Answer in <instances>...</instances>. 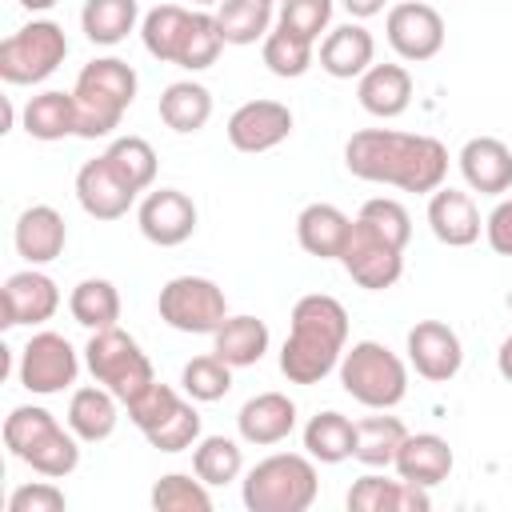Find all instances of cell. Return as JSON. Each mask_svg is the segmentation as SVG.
<instances>
[{
	"label": "cell",
	"instance_id": "cell-1",
	"mask_svg": "<svg viewBox=\"0 0 512 512\" xmlns=\"http://www.w3.org/2000/svg\"><path fill=\"white\" fill-rule=\"evenodd\" d=\"M344 168L368 184H392L400 192L432 196L448 176V148L424 132L360 128L344 144Z\"/></svg>",
	"mask_w": 512,
	"mask_h": 512
},
{
	"label": "cell",
	"instance_id": "cell-2",
	"mask_svg": "<svg viewBox=\"0 0 512 512\" xmlns=\"http://www.w3.org/2000/svg\"><path fill=\"white\" fill-rule=\"evenodd\" d=\"M348 348V312L328 292H308L292 308L288 340L280 348V372L292 384H320L340 368Z\"/></svg>",
	"mask_w": 512,
	"mask_h": 512
},
{
	"label": "cell",
	"instance_id": "cell-3",
	"mask_svg": "<svg viewBox=\"0 0 512 512\" xmlns=\"http://www.w3.org/2000/svg\"><path fill=\"white\" fill-rule=\"evenodd\" d=\"M140 88V76L128 60L120 56H96L80 68L76 84H72V100H76V136L84 140H100L112 136L124 120V112L132 108Z\"/></svg>",
	"mask_w": 512,
	"mask_h": 512
},
{
	"label": "cell",
	"instance_id": "cell-4",
	"mask_svg": "<svg viewBox=\"0 0 512 512\" xmlns=\"http://www.w3.org/2000/svg\"><path fill=\"white\" fill-rule=\"evenodd\" d=\"M4 444L20 464L52 480L72 476L80 464V436L40 404H20L4 416Z\"/></svg>",
	"mask_w": 512,
	"mask_h": 512
},
{
	"label": "cell",
	"instance_id": "cell-5",
	"mask_svg": "<svg viewBox=\"0 0 512 512\" xmlns=\"http://www.w3.org/2000/svg\"><path fill=\"white\" fill-rule=\"evenodd\" d=\"M240 496L248 512H308L320 496L316 460L300 452H272L248 468Z\"/></svg>",
	"mask_w": 512,
	"mask_h": 512
},
{
	"label": "cell",
	"instance_id": "cell-6",
	"mask_svg": "<svg viewBox=\"0 0 512 512\" xmlns=\"http://www.w3.org/2000/svg\"><path fill=\"white\" fill-rule=\"evenodd\" d=\"M336 372H340V388L372 412H388L408 396V368L380 340H356L352 348H344Z\"/></svg>",
	"mask_w": 512,
	"mask_h": 512
},
{
	"label": "cell",
	"instance_id": "cell-7",
	"mask_svg": "<svg viewBox=\"0 0 512 512\" xmlns=\"http://www.w3.org/2000/svg\"><path fill=\"white\" fill-rule=\"evenodd\" d=\"M84 364L92 372L96 384H104L120 404H132L148 384H156L152 360L144 356V348L136 344V336H128L120 324L112 328H96L84 344Z\"/></svg>",
	"mask_w": 512,
	"mask_h": 512
},
{
	"label": "cell",
	"instance_id": "cell-8",
	"mask_svg": "<svg viewBox=\"0 0 512 512\" xmlns=\"http://www.w3.org/2000/svg\"><path fill=\"white\" fill-rule=\"evenodd\" d=\"M128 420L144 432V440L156 452H188L200 440V412L192 404V396L184 400L172 384H148L132 404H128Z\"/></svg>",
	"mask_w": 512,
	"mask_h": 512
},
{
	"label": "cell",
	"instance_id": "cell-9",
	"mask_svg": "<svg viewBox=\"0 0 512 512\" xmlns=\"http://www.w3.org/2000/svg\"><path fill=\"white\" fill-rule=\"evenodd\" d=\"M68 56V36L56 20H28L0 40V80L4 84H40Z\"/></svg>",
	"mask_w": 512,
	"mask_h": 512
},
{
	"label": "cell",
	"instance_id": "cell-10",
	"mask_svg": "<svg viewBox=\"0 0 512 512\" xmlns=\"http://www.w3.org/2000/svg\"><path fill=\"white\" fill-rule=\"evenodd\" d=\"M156 312L176 332L212 336L228 320V300L224 288L208 276H172L156 296Z\"/></svg>",
	"mask_w": 512,
	"mask_h": 512
},
{
	"label": "cell",
	"instance_id": "cell-11",
	"mask_svg": "<svg viewBox=\"0 0 512 512\" xmlns=\"http://www.w3.org/2000/svg\"><path fill=\"white\" fill-rule=\"evenodd\" d=\"M340 264L344 272L368 288V292H384L400 280L404 272V248L396 240H388L380 228H372L368 220H352V232L344 240V252H340Z\"/></svg>",
	"mask_w": 512,
	"mask_h": 512
},
{
	"label": "cell",
	"instance_id": "cell-12",
	"mask_svg": "<svg viewBox=\"0 0 512 512\" xmlns=\"http://www.w3.org/2000/svg\"><path fill=\"white\" fill-rule=\"evenodd\" d=\"M16 376H20V388H28L36 396H56V392L76 384L80 356H76V348L60 332H36L20 348Z\"/></svg>",
	"mask_w": 512,
	"mask_h": 512
},
{
	"label": "cell",
	"instance_id": "cell-13",
	"mask_svg": "<svg viewBox=\"0 0 512 512\" xmlns=\"http://www.w3.org/2000/svg\"><path fill=\"white\" fill-rule=\"evenodd\" d=\"M384 32H388L392 52L408 64H424L444 48V16L432 4H420V0L392 4L388 20H384Z\"/></svg>",
	"mask_w": 512,
	"mask_h": 512
},
{
	"label": "cell",
	"instance_id": "cell-14",
	"mask_svg": "<svg viewBox=\"0 0 512 512\" xmlns=\"http://www.w3.org/2000/svg\"><path fill=\"white\" fill-rule=\"evenodd\" d=\"M408 364L416 368V376L432 380V384H444L460 372L464 364V344L456 336V328H448L444 320H416L408 328Z\"/></svg>",
	"mask_w": 512,
	"mask_h": 512
},
{
	"label": "cell",
	"instance_id": "cell-15",
	"mask_svg": "<svg viewBox=\"0 0 512 512\" xmlns=\"http://www.w3.org/2000/svg\"><path fill=\"white\" fill-rule=\"evenodd\" d=\"M196 220H200V212H196L192 196L180 188H156L136 208V224H140L144 240H152L160 248L184 244L196 232Z\"/></svg>",
	"mask_w": 512,
	"mask_h": 512
},
{
	"label": "cell",
	"instance_id": "cell-16",
	"mask_svg": "<svg viewBox=\"0 0 512 512\" xmlns=\"http://www.w3.org/2000/svg\"><path fill=\"white\" fill-rule=\"evenodd\" d=\"M0 304H4V328H20V324H44L56 316L60 308V288L48 272L40 268H24V272H12L0 288Z\"/></svg>",
	"mask_w": 512,
	"mask_h": 512
},
{
	"label": "cell",
	"instance_id": "cell-17",
	"mask_svg": "<svg viewBox=\"0 0 512 512\" xmlns=\"http://www.w3.org/2000/svg\"><path fill=\"white\" fill-rule=\"evenodd\" d=\"M292 136V108L280 100H248L228 116V144L236 152H268Z\"/></svg>",
	"mask_w": 512,
	"mask_h": 512
},
{
	"label": "cell",
	"instance_id": "cell-18",
	"mask_svg": "<svg viewBox=\"0 0 512 512\" xmlns=\"http://www.w3.org/2000/svg\"><path fill=\"white\" fill-rule=\"evenodd\" d=\"M136 196L140 192L120 180V172L104 160V152L96 160H84L80 172H76V200H80V208L92 220H120V216H128Z\"/></svg>",
	"mask_w": 512,
	"mask_h": 512
},
{
	"label": "cell",
	"instance_id": "cell-19",
	"mask_svg": "<svg viewBox=\"0 0 512 512\" xmlns=\"http://www.w3.org/2000/svg\"><path fill=\"white\" fill-rule=\"evenodd\" d=\"M292 428H296V404L284 392H256L236 412L240 440L244 444H256V448H272V444L288 440Z\"/></svg>",
	"mask_w": 512,
	"mask_h": 512
},
{
	"label": "cell",
	"instance_id": "cell-20",
	"mask_svg": "<svg viewBox=\"0 0 512 512\" xmlns=\"http://www.w3.org/2000/svg\"><path fill=\"white\" fill-rule=\"evenodd\" d=\"M460 176L480 196H500L512 188V148L496 136H472L460 148Z\"/></svg>",
	"mask_w": 512,
	"mask_h": 512
},
{
	"label": "cell",
	"instance_id": "cell-21",
	"mask_svg": "<svg viewBox=\"0 0 512 512\" xmlns=\"http://www.w3.org/2000/svg\"><path fill=\"white\" fill-rule=\"evenodd\" d=\"M452 464H456V456H452L448 440L436 436V432H408L396 460H392L396 476L408 480V484H420V488L444 484L452 476Z\"/></svg>",
	"mask_w": 512,
	"mask_h": 512
},
{
	"label": "cell",
	"instance_id": "cell-22",
	"mask_svg": "<svg viewBox=\"0 0 512 512\" xmlns=\"http://www.w3.org/2000/svg\"><path fill=\"white\" fill-rule=\"evenodd\" d=\"M428 228L448 248H468L480 240V208L460 188H436L428 196Z\"/></svg>",
	"mask_w": 512,
	"mask_h": 512
},
{
	"label": "cell",
	"instance_id": "cell-23",
	"mask_svg": "<svg viewBox=\"0 0 512 512\" xmlns=\"http://www.w3.org/2000/svg\"><path fill=\"white\" fill-rule=\"evenodd\" d=\"M12 240H16V252H20L32 268H40V264H52V260L64 252V244H68V224H64V216H60L52 204H32V208H24V212L16 216Z\"/></svg>",
	"mask_w": 512,
	"mask_h": 512
},
{
	"label": "cell",
	"instance_id": "cell-24",
	"mask_svg": "<svg viewBox=\"0 0 512 512\" xmlns=\"http://www.w3.org/2000/svg\"><path fill=\"white\" fill-rule=\"evenodd\" d=\"M432 496L420 484L408 480H388V476H360L348 488V512H428Z\"/></svg>",
	"mask_w": 512,
	"mask_h": 512
},
{
	"label": "cell",
	"instance_id": "cell-25",
	"mask_svg": "<svg viewBox=\"0 0 512 512\" xmlns=\"http://www.w3.org/2000/svg\"><path fill=\"white\" fill-rule=\"evenodd\" d=\"M360 108L376 120H396L412 104V72L404 64H372L356 84Z\"/></svg>",
	"mask_w": 512,
	"mask_h": 512
},
{
	"label": "cell",
	"instance_id": "cell-26",
	"mask_svg": "<svg viewBox=\"0 0 512 512\" xmlns=\"http://www.w3.org/2000/svg\"><path fill=\"white\" fill-rule=\"evenodd\" d=\"M376 60V40L364 24H340L320 40V68L336 80H360Z\"/></svg>",
	"mask_w": 512,
	"mask_h": 512
},
{
	"label": "cell",
	"instance_id": "cell-27",
	"mask_svg": "<svg viewBox=\"0 0 512 512\" xmlns=\"http://www.w3.org/2000/svg\"><path fill=\"white\" fill-rule=\"evenodd\" d=\"M348 232H352V216H344L336 204H324V200L300 208V216H296L300 248L308 256H320V260H340Z\"/></svg>",
	"mask_w": 512,
	"mask_h": 512
},
{
	"label": "cell",
	"instance_id": "cell-28",
	"mask_svg": "<svg viewBox=\"0 0 512 512\" xmlns=\"http://www.w3.org/2000/svg\"><path fill=\"white\" fill-rule=\"evenodd\" d=\"M68 428L84 440V444H100L116 432V420H120V400L104 388V384H88V388H76L72 400H68Z\"/></svg>",
	"mask_w": 512,
	"mask_h": 512
},
{
	"label": "cell",
	"instance_id": "cell-29",
	"mask_svg": "<svg viewBox=\"0 0 512 512\" xmlns=\"http://www.w3.org/2000/svg\"><path fill=\"white\" fill-rule=\"evenodd\" d=\"M212 352L232 368H252L268 352V324L260 316H228L212 332Z\"/></svg>",
	"mask_w": 512,
	"mask_h": 512
},
{
	"label": "cell",
	"instance_id": "cell-30",
	"mask_svg": "<svg viewBox=\"0 0 512 512\" xmlns=\"http://www.w3.org/2000/svg\"><path fill=\"white\" fill-rule=\"evenodd\" d=\"M24 132L32 140H64V136H76V100L72 92H60V88H48L40 96H32L24 104V116H20Z\"/></svg>",
	"mask_w": 512,
	"mask_h": 512
},
{
	"label": "cell",
	"instance_id": "cell-31",
	"mask_svg": "<svg viewBox=\"0 0 512 512\" xmlns=\"http://www.w3.org/2000/svg\"><path fill=\"white\" fill-rule=\"evenodd\" d=\"M160 120L180 132V136H192L200 132L208 120H212V92L196 80H176L160 92Z\"/></svg>",
	"mask_w": 512,
	"mask_h": 512
},
{
	"label": "cell",
	"instance_id": "cell-32",
	"mask_svg": "<svg viewBox=\"0 0 512 512\" xmlns=\"http://www.w3.org/2000/svg\"><path fill=\"white\" fill-rule=\"evenodd\" d=\"M356 448V424L344 412H316L304 424V452L316 464H344Z\"/></svg>",
	"mask_w": 512,
	"mask_h": 512
},
{
	"label": "cell",
	"instance_id": "cell-33",
	"mask_svg": "<svg viewBox=\"0 0 512 512\" xmlns=\"http://www.w3.org/2000/svg\"><path fill=\"white\" fill-rule=\"evenodd\" d=\"M408 428L400 416H364L356 420V448H352V460H360L364 468H392L400 444H404Z\"/></svg>",
	"mask_w": 512,
	"mask_h": 512
},
{
	"label": "cell",
	"instance_id": "cell-34",
	"mask_svg": "<svg viewBox=\"0 0 512 512\" xmlns=\"http://www.w3.org/2000/svg\"><path fill=\"white\" fill-rule=\"evenodd\" d=\"M68 312H72V320H76L80 328H88V332H96V328H112V324L120 320V292H116L112 280H104V276H88V280H80V284L72 288V296H68Z\"/></svg>",
	"mask_w": 512,
	"mask_h": 512
},
{
	"label": "cell",
	"instance_id": "cell-35",
	"mask_svg": "<svg viewBox=\"0 0 512 512\" xmlns=\"http://www.w3.org/2000/svg\"><path fill=\"white\" fill-rule=\"evenodd\" d=\"M140 20V4L136 0H84L80 8V28L92 44H120Z\"/></svg>",
	"mask_w": 512,
	"mask_h": 512
},
{
	"label": "cell",
	"instance_id": "cell-36",
	"mask_svg": "<svg viewBox=\"0 0 512 512\" xmlns=\"http://www.w3.org/2000/svg\"><path fill=\"white\" fill-rule=\"evenodd\" d=\"M188 24H192V12L180 8V4H160V8H152V12L140 20V40H144L148 56H156L160 64H176Z\"/></svg>",
	"mask_w": 512,
	"mask_h": 512
},
{
	"label": "cell",
	"instance_id": "cell-37",
	"mask_svg": "<svg viewBox=\"0 0 512 512\" xmlns=\"http://www.w3.org/2000/svg\"><path fill=\"white\" fill-rule=\"evenodd\" d=\"M216 24L224 44H256L272 32V4L264 0H220Z\"/></svg>",
	"mask_w": 512,
	"mask_h": 512
},
{
	"label": "cell",
	"instance_id": "cell-38",
	"mask_svg": "<svg viewBox=\"0 0 512 512\" xmlns=\"http://www.w3.org/2000/svg\"><path fill=\"white\" fill-rule=\"evenodd\" d=\"M192 472L212 484H232L244 472V452L232 436H200L192 448Z\"/></svg>",
	"mask_w": 512,
	"mask_h": 512
},
{
	"label": "cell",
	"instance_id": "cell-39",
	"mask_svg": "<svg viewBox=\"0 0 512 512\" xmlns=\"http://www.w3.org/2000/svg\"><path fill=\"white\" fill-rule=\"evenodd\" d=\"M104 160L120 172V180L136 192H148L156 180V148L144 136H116L104 148Z\"/></svg>",
	"mask_w": 512,
	"mask_h": 512
},
{
	"label": "cell",
	"instance_id": "cell-40",
	"mask_svg": "<svg viewBox=\"0 0 512 512\" xmlns=\"http://www.w3.org/2000/svg\"><path fill=\"white\" fill-rule=\"evenodd\" d=\"M260 56H264V64H268L272 76L296 80V76H304V72L312 68V40H304V36H296V32H288V28L276 24V28L264 36Z\"/></svg>",
	"mask_w": 512,
	"mask_h": 512
},
{
	"label": "cell",
	"instance_id": "cell-41",
	"mask_svg": "<svg viewBox=\"0 0 512 512\" xmlns=\"http://www.w3.org/2000/svg\"><path fill=\"white\" fill-rule=\"evenodd\" d=\"M152 508L156 512H212V492H208V484L196 476H188V472H168V476H160L156 484H152Z\"/></svg>",
	"mask_w": 512,
	"mask_h": 512
},
{
	"label": "cell",
	"instance_id": "cell-42",
	"mask_svg": "<svg viewBox=\"0 0 512 512\" xmlns=\"http://www.w3.org/2000/svg\"><path fill=\"white\" fill-rule=\"evenodd\" d=\"M180 388L196 400V404H212V400H224L228 388H232V364L220 360L216 352L208 356H192L180 372Z\"/></svg>",
	"mask_w": 512,
	"mask_h": 512
},
{
	"label": "cell",
	"instance_id": "cell-43",
	"mask_svg": "<svg viewBox=\"0 0 512 512\" xmlns=\"http://www.w3.org/2000/svg\"><path fill=\"white\" fill-rule=\"evenodd\" d=\"M220 48H224V36H220L216 12H192V24H188V32H184V44H180L176 64L188 68V72L212 68L216 56H220Z\"/></svg>",
	"mask_w": 512,
	"mask_h": 512
},
{
	"label": "cell",
	"instance_id": "cell-44",
	"mask_svg": "<svg viewBox=\"0 0 512 512\" xmlns=\"http://www.w3.org/2000/svg\"><path fill=\"white\" fill-rule=\"evenodd\" d=\"M276 24L316 44L320 32H328V24H332V0H284Z\"/></svg>",
	"mask_w": 512,
	"mask_h": 512
},
{
	"label": "cell",
	"instance_id": "cell-45",
	"mask_svg": "<svg viewBox=\"0 0 512 512\" xmlns=\"http://www.w3.org/2000/svg\"><path fill=\"white\" fill-rule=\"evenodd\" d=\"M360 220H368L372 228H380V232H384L388 240H396L400 248H408V240H412V216H408V208H404L400 200H392V196H372V200H364Z\"/></svg>",
	"mask_w": 512,
	"mask_h": 512
},
{
	"label": "cell",
	"instance_id": "cell-46",
	"mask_svg": "<svg viewBox=\"0 0 512 512\" xmlns=\"http://www.w3.org/2000/svg\"><path fill=\"white\" fill-rule=\"evenodd\" d=\"M68 508V496L48 480H32V484H20L12 488L8 496V512H64Z\"/></svg>",
	"mask_w": 512,
	"mask_h": 512
},
{
	"label": "cell",
	"instance_id": "cell-47",
	"mask_svg": "<svg viewBox=\"0 0 512 512\" xmlns=\"http://www.w3.org/2000/svg\"><path fill=\"white\" fill-rule=\"evenodd\" d=\"M484 236H488V248L500 252V256H512V196L500 200L488 220H484Z\"/></svg>",
	"mask_w": 512,
	"mask_h": 512
},
{
	"label": "cell",
	"instance_id": "cell-48",
	"mask_svg": "<svg viewBox=\"0 0 512 512\" xmlns=\"http://www.w3.org/2000/svg\"><path fill=\"white\" fill-rule=\"evenodd\" d=\"M340 4H344L348 16H356V20H368V16L384 12V0H340Z\"/></svg>",
	"mask_w": 512,
	"mask_h": 512
},
{
	"label": "cell",
	"instance_id": "cell-49",
	"mask_svg": "<svg viewBox=\"0 0 512 512\" xmlns=\"http://www.w3.org/2000/svg\"><path fill=\"white\" fill-rule=\"evenodd\" d=\"M496 368H500V376L512 384V336L500 344V352H496Z\"/></svg>",
	"mask_w": 512,
	"mask_h": 512
},
{
	"label": "cell",
	"instance_id": "cell-50",
	"mask_svg": "<svg viewBox=\"0 0 512 512\" xmlns=\"http://www.w3.org/2000/svg\"><path fill=\"white\" fill-rule=\"evenodd\" d=\"M56 0H20V8H28V12H48Z\"/></svg>",
	"mask_w": 512,
	"mask_h": 512
},
{
	"label": "cell",
	"instance_id": "cell-51",
	"mask_svg": "<svg viewBox=\"0 0 512 512\" xmlns=\"http://www.w3.org/2000/svg\"><path fill=\"white\" fill-rule=\"evenodd\" d=\"M192 4H220V0H192Z\"/></svg>",
	"mask_w": 512,
	"mask_h": 512
},
{
	"label": "cell",
	"instance_id": "cell-52",
	"mask_svg": "<svg viewBox=\"0 0 512 512\" xmlns=\"http://www.w3.org/2000/svg\"><path fill=\"white\" fill-rule=\"evenodd\" d=\"M264 4H284V0H264Z\"/></svg>",
	"mask_w": 512,
	"mask_h": 512
},
{
	"label": "cell",
	"instance_id": "cell-53",
	"mask_svg": "<svg viewBox=\"0 0 512 512\" xmlns=\"http://www.w3.org/2000/svg\"><path fill=\"white\" fill-rule=\"evenodd\" d=\"M508 312H512V292H508Z\"/></svg>",
	"mask_w": 512,
	"mask_h": 512
}]
</instances>
